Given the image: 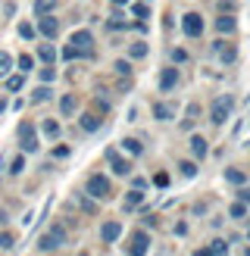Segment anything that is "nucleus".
Returning a JSON list of instances; mask_svg holds the SVG:
<instances>
[{
	"label": "nucleus",
	"instance_id": "26",
	"mask_svg": "<svg viewBox=\"0 0 250 256\" xmlns=\"http://www.w3.org/2000/svg\"><path fill=\"white\" fill-rule=\"evenodd\" d=\"M197 116H200V106L191 104V106H188V112H184V128H191V125L197 122Z\"/></svg>",
	"mask_w": 250,
	"mask_h": 256
},
{
	"label": "nucleus",
	"instance_id": "33",
	"mask_svg": "<svg viewBox=\"0 0 250 256\" xmlns=\"http://www.w3.org/2000/svg\"><path fill=\"white\" fill-rule=\"evenodd\" d=\"M22 169H25V156H12V162H10V172H12V175H19Z\"/></svg>",
	"mask_w": 250,
	"mask_h": 256
},
{
	"label": "nucleus",
	"instance_id": "47",
	"mask_svg": "<svg viewBox=\"0 0 250 256\" xmlns=\"http://www.w3.org/2000/svg\"><path fill=\"white\" fill-rule=\"evenodd\" d=\"M194 256H216V253H212V247H200V250H194Z\"/></svg>",
	"mask_w": 250,
	"mask_h": 256
},
{
	"label": "nucleus",
	"instance_id": "18",
	"mask_svg": "<svg viewBox=\"0 0 250 256\" xmlns=\"http://www.w3.org/2000/svg\"><path fill=\"white\" fill-rule=\"evenodd\" d=\"M122 147H125V153H132V156H138V153L144 150V144H141L138 138H125V140H122Z\"/></svg>",
	"mask_w": 250,
	"mask_h": 256
},
{
	"label": "nucleus",
	"instance_id": "11",
	"mask_svg": "<svg viewBox=\"0 0 250 256\" xmlns=\"http://www.w3.org/2000/svg\"><path fill=\"white\" fill-rule=\"evenodd\" d=\"M69 44L72 47H82V50H91V32H88V28H78V32H72V38H69Z\"/></svg>",
	"mask_w": 250,
	"mask_h": 256
},
{
	"label": "nucleus",
	"instance_id": "12",
	"mask_svg": "<svg viewBox=\"0 0 250 256\" xmlns=\"http://www.w3.org/2000/svg\"><path fill=\"white\" fill-rule=\"evenodd\" d=\"M38 32H41L44 38H56V32H60V22H56L54 16H41V22H38Z\"/></svg>",
	"mask_w": 250,
	"mask_h": 256
},
{
	"label": "nucleus",
	"instance_id": "50",
	"mask_svg": "<svg viewBox=\"0 0 250 256\" xmlns=\"http://www.w3.org/2000/svg\"><path fill=\"white\" fill-rule=\"evenodd\" d=\"M112 4H116V6H122V4H128V0H112Z\"/></svg>",
	"mask_w": 250,
	"mask_h": 256
},
{
	"label": "nucleus",
	"instance_id": "10",
	"mask_svg": "<svg viewBox=\"0 0 250 256\" xmlns=\"http://www.w3.org/2000/svg\"><path fill=\"white\" fill-rule=\"evenodd\" d=\"M216 50H219V60L225 62V66H232V62L238 60V47H234V44H225V41H216Z\"/></svg>",
	"mask_w": 250,
	"mask_h": 256
},
{
	"label": "nucleus",
	"instance_id": "44",
	"mask_svg": "<svg viewBox=\"0 0 250 256\" xmlns=\"http://www.w3.org/2000/svg\"><path fill=\"white\" fill-rule=\"evenodd\" d=\"M238 200H241V203H250V188H241V190H238Z\"/></svg>",
	"mask_w": 250,
	"mask_h": 256
},
{
	"label": "nucleus",
	"instance_id": "30",
	"mask_svg": "<svg viewBox=\"0 0 250 256\" xmlns=\"http://www.w3.org/2000/svg\"><path fill=\"white\" fill-rule=\"evenodd\" d=\"M128 54H132V60H144L147 56V44H132Z\"/></svg>",
	"mask_w": 250,
	"mask_h": 256
},
{
	"label": "nucleus",
	"instance_id": "2",
	"mask_svg": "<svg viewBox=\"0 0 250 256\" xmlns=\"http://www.w3.org/2000/svg\"><path fill=\"white\" fill-rule=\"evenodd\" d=\"M84 188H88V194H91V197H97V200H106V197H112V188H110V178H106V175H91Z\"/></svg>",
	"mask_w": 250,
	"mask_h": 256
},
{
	"label": "nucleus",
	"instance_id": "8",
	"mask_svg": "<svg viewBox=\"0 0 250 256\" xmlns=\"http://www.w3.org/2000/svg\"><path fill=\"white\" fill-rule=\"evenodd\" d=\"M178 84V69H172V66H166L160 72V91H172V88Z\"/></svg>",
	"mask_w": 250,
	"mask_h": 256
},
{
	"label": "nucleus",
	"instance_id": "46",
	"mask_svg": "<svg viewBox=\"0 0 250 256\" xmlns=\"http://www.w3.org/2000/svg\"><path fill=\"white\" fill-rule=\"evenodd\" d=\"M54 156H56V160H66V156H69V147H56Z\"/></svg>",
	"mask_w": 250,
	"mask_h": 256
},
{
	"label": "nucleus",
	"instance_id": "25",
	"mask_svg": "<svg viewBox=\"0 0 250 256\" xmlns=\"http://www.w3.org/2000/svg\"><path fill=\"white\" fill-rule=\"evenodd\" d=\"M225 182H232V184H244V182H247V175H244L241 169H228V172H225Z\"/></svg>",
	"mask_w": 250,
	"mask_h": 256
},
{
	"label": "nucleus",
	"instance_id": "43",
	"mask_svg": "<svg viewBox=\"0 0 250 256\" xmlns=\"http://www.w3.org/2000/svg\"><path fill=\"white\" fill-rule=\"evenodd\" d=\"M132 188H138V190H147V178H132Z\"/></svg>",
	"mask_w": 250,
	"mask_h": 256
},
{
	"label": "nucleus",
	"instance_id": "14",
	"mask_svg": "<svg viewBox=\"0 0 250 256\" xmlns=\"http://www.w3.org/2000/svg\"><path fill=\"white\" fill-rule=\"evenodd\" d=\"M234 28H238L234 16H216V32H219V34H232Z\"/></svg>",
	"mask_w": 250,
	"mask_h": 256
},
{
	"label": "nucleus",
	"instance_id": "39",
	"mask_svg": "<svg viewBox=\"0 0 250 256\" xmlns=\"http://www.w3.org/2000/svg\"><path fill=\"white\" fill-rule=\"evenodd\" d=\"M112 69H116L119 75H132V66H128V60H116V66H112Z\"/></svg>",
	"mask_w": 250,
	"mask_h": 256
},
{
	"label": "nucleus",
	"instance_id": "36",
	"mask_svg": "<svg viewBox=\"0 0 250 256\" xmlns=\"http://www.w3.org/2000/svg\"><path fill=\"white\" fill-rule=\"evenodd\" d=\"M19 34L25 38V41H32V38H34V28H32L28 22H19Z\"/></svg>",
	"mask_w": 250,
	"mask_h": 256
},
{
	"label": "nucleus",
	"instance_id": "28",
	"mask_svg": "<svg viewBox=\"0 0 250 256\" xmlns=\"http://www.w3.org/2000/svg\"><path fill=\"white\" fill-rule=\"evenodd\" d=\"M10 69H12V56L10 54H0V78H6Z\"/></svg>",
	"mask_w": 250,
	"mask_h": 256
},
{
	"label": "nucleus",
	"instance_id": "13",
	"mask_svg": "<svg viewBox=\"0 0 250 256\" xmlns=\"http://www.w3.org/2000/svg\"><path fill=\"white\" fill-rule=\"evenodd\" d=\"M191 150H194V156H197V160H204L206 153H210V140H206V138H200V134H194V138H191Z\"/></svg>",
	"mask_w": 250,
	"mask_h": 256
},
{
	"label": "nucleus",
	"instance_id": "19",
	"mask_svg": "<svg viewBox=\"0 0 250 256\" xmlns=\"http://www.w3.org/2000/svg\"><path fill=\"white\" fill-rule=\"evenodd\" d=\"M141 200H144V190L132 188V190H128V197H125V210H134V206H138Z\"/></svg>",
	"mask_w": 250,
	"mask_h": 256
},
{
	"label": "nucleus",
	"instance_id": "37",
	"mask_svg": "<svg viewBox=\"0 0 250 256\" xmlns=\"http://www.w3.org/2000/svg\"><path fill=\"white\" fill-rule=\"evenodd\" d=\"M32 66H34V60H32L28 54H22V56H19V69H22V72H32Z\"/></svg>",
	"mask_w": 250,
	"mask_h": 256
},
{
	"label": "nucleus",
	"instance_id": "42",
	"mask_svg": "<svg viewBox=\"0 0 250 256\" xmlns=\"http://www.w3.org/2000/svg\"><path fill=\"white\" fill-rule=\"evenodd\" d=\"M78 203H82V210H84V212H97V206H94L91 200H84V197H78Z\"/></svg>",
	"mask_w": 250,
	"mask_h": 256
},
{
	"label": "nucleus",
	"instance_id": "6",
	"mask_svg": "<svg viewBox=\"0 0 250 256\" xmlns=\"http://www.w3.org/2000/svg\"><path fill=\"white\" fill-rule=\"evenodd\" d=\"M147 250H150V234L147 232H134L132 244H128V253L132 256H147Z\"/></svg>",
	"mask_w": 250,
	"mask_h": 256
},
{
	"label": "nucleus",
	"instance_id": "3",
	"mask_svg": "<svg viewBox=\"0 0 250 256\" xmlns=\"http://www.w3.org/2000/svg\"><path fill=\"white\" fill-rule=\"evenodd\" d=\"M232 106H234V97H219L216 104H212V110H210V122L212 125H225V119H228V112H232Z\"/></svg>",
	"mask_w": 250,
	"mask_h": 256
},
{
	"label": "nucleus",
	"instance_id": "15",
	"mask_svg": "<svg viewBox=\"0 0 250 256\" xmlns=\"http://www.w3.org/2000/svg\"><path fill=\"white\" fill-rule=\"evenodd\" d=\"M172 116H175L172 104H154V119H160V122H172Z\"/></svg>",
	"mask_w": 250,
	"mask_h": 256
},
{
	"label": "nucleus",
	"instance_id": "29",
	"mask_svg": "<svg viewBox=\"0 0 250 256\" xmlns=\"http://www.w3.org/2000/svg\"><path fill=\"white\" fill-rule=\"evenodd\" d=\"M41 128H44V134H47V138H56V134H60V122H54V119H44Z\"/></svg>",
	"mask_w": 250,
	"mask_h": 256
},
{
	"label": "nucleus",
	"instance_id": "24",
	"mask_svg": "<svg viewBox=\"0 0 250 256\" xmlns=\"http://www.w3.org/2000/svg\"><path fill=\"white\" fill-rule=\"evenodd\" d=\"M54 6H56V0H34V12H38V16H47Z\"/></svg>",
	"mask_w": 250,
	"mask_h": 256
},
{
	"label": "nucleus",
	"instance_id": "45",
	"mask_svg": "<svg viewBox=\"0 0 250 256\" xmlns=\"http://www.w3.org/2000/svg\"><path fill=\"white\" fill-rule=\"evenodd\" d=\"M41 78H44V82H54L56 72H54V69H41Z\"/></svg>",
	"mask_w": 250,
	"mask_h": 256
},
{
	"label": "nucleus",
	"instance_id": "34",
	"mask_svg": "<svg viewBox=\"0 0 250 256\" xmlns=\"http://www.w3.org/2000/svg\"><path fill=\"white\" fill-rule=\"evenodd\" d=\"M178 169H182V175H184V178H194V175H197V162H182Z\"/></svg>",
	"mask_w": 250,
	"mask_h": 256
},
{
	"label": "nucleus",
	"instance_id": "17",
	"mask_svg": "<svg viewBox=\"0 0 250 256\" xmlns=\"http://www.w3.org/2000/svg\"><path fill=\"white\" fill-rule=\"evenodd\" d=\"M100 125H104V122H100V116H94V112H84V116H82V128H84V132H97Z\"/></svg>",
	"mask_w": 250,
	"mask_h": 256
},
{
	"label": "nucleus",
	"instance_id": "38",
	"mask_svg": "<svg viewBox=\"0 0 250 256\" xmlns=\"http://www.w3.org/2000/svg\"><path fill=\"white\" fill-rule=\"evenodd\" d=\"M134 16L138 19H150V6L147 4H134Z\"/></svg>",
	"mask_w": 250,
	"mask_h": 256
},
{
	"label": "nucleus",
	"instance_id": "5",
	"mask_svg": "<svg viewBox=\"0 0 250 256\" xmlns=\"http://www.w3.org/2000/svg\"><path fill=\"white\" fill-rule=\"evenodd\" d=\"M182 32L188 38H200L204 34V16H200V12H188L184 22H182Z\"/></svg>",
	"mask_w": 250,
	"mask_h": 256
},
{
	"label": "nucleus",
	"instance_id": "49",
	"mask_svg": "<svg viewBox=\"0 0 250 256\" xmlns=\"http://www.w3.org/2000/svg\"><path fill=\"white\" fill-rule=\"evenodd\" d=\"M4 110H6V100H0V116H4Z\"/></svg>",
	"mask_w": 250,
	"mask_h": 256
},
{
	"label": "nucleus",
	"instance_id": "7",
	"mask_svg": "<svg viewBox=\"0 0 250 256\" xmlns=\"http://www.w3.org/2000/svg\"><path fill=\"white\" fill-rule=\"evenodd\" d=\"M100 238H104V244H116L122 238V225L119 222H104L100 225Z\"/></svg>",
	"mask_w": 250,
	"mask_h": 256
},
{
	"label": "nucleus",
	"instance_id": "22",
	"mask_svg": "<svg viewBox=\"0 0 250 256\" xmlns=\"http://www.w3.org/2000/svg\"><path fill=\"white\" fill-rule=\"evenodd\" d=\"M38 56H41V62H47V66H50V62L56 60V50L50 47V44H41V50H38Z\"/></svg>",
	"mask_w": 250,
	"mask_h": 256
},
{
	"label": "nucleus",
	"instance_id": "27",
	"mask_svg": "<svg viewBox=\"0 0 250 256\" xmlns=\"http://www.w3.org/2000/svg\"><path fill=\"white\" fill-rule=\"evenodd\" d=\"M22 84H25L22 72H19V75H6V88H10V91H22Z\"/></svg>",
	"mask_w": 250,
	"mask_h": 256
},
{
	"label": "nucleus",
	"instance_id": "1",
	"mask_svg": "<svg viewBox=\"0 0 250 256\" xmlns=\"http://www.w3.org/2000/svg\"><path fill=\"white\" fill-rule=\"evenodd\" d=\"M62 244H66V228H62V225H50L47 232L38 238V247H41V250H56Z\"/></svg>",
	"mask_w": 250,
	"mask_h": 256
},
{
	"label": "nucleus",
	"instance_id": "9",
	"mask_svg": "<svg viewBox=\"0 0 250 256\" xmlns=\"http://www.w3.org/2000/svg\"><path fill=\"white\" fill-rule=\"evenodd\" d=\"M106 160H110V166H112V172H116V175H128V172H132L128 160H122L116 150H110V153H106Z\"/></svg>",
	"mask_w": 250,
	"mask_h": 256
},
{
	"label": "nucleus",
	"instance_id": "21",
	"mask_svg": "<svg viewBox=\"0 0 250 256\" xmlns=\"http://www.w3.org/2000/svg\"><path fill=\"white\" fill-rule=\"evenodd\" d=\"M50 97H54V91H50L47 84H44V88L38 84V88H34V94H32V100H34V104H44V100H50Z\"/></svg>",
	"mask_w": 250,
	"mask_h": 256
},
{
	"label": "nucleus",
	"instance_id": "16",
	"mask_svg": "<svg viewBox=\"0 0 250 256\" xmlns=\"http://www.w3.org/2000/svg\"><path fill=\"white\" fill-rule=\"evenodd\" d=\"M75 106H78V100H75L72 94L60 97V112H62V116H72V112H75Z\"/></svg>",
	"mask_w": 250,
	"mask_h": 256
},
{
	"label": "nucleus",
	"instance_id": "32",
	"mask_svg": "<svg viewBox=\"0 0 250 256\" xmlns=\"http://www.w3.org/2000/svg\"><path fill=\"white\" fill-rule=\"evenodd\" d=\"M0 247H4V250H12V247H16V238H12L10 232H4V234H0Z\"/></svg>",
	"mask_w": 250,
	"mask_h": 256
},
{
	"label": "nucleus",
	"instance_id": "20",
	"mask_svg": "<svg viewBox=\"0 0 250 256\" xmlns=\"http://www.w3.org/2000/svg\"><path fill=\"white\" fill-rule=\"evenodd\" d=\"M228 216H232V219H238V222H241V219H247V203H241V200H238V203H232Z\"/></svg>",
	"mask_w": 250,
	"mask_h": 256
},
{
	"label": "nucleus",
	"instance_id": "23",
	"mask_svg": "<svg viewBox=\"0 0 250 256\" xmlns=\"http://www.w3.org/2000/svg\"><path fill=\"white\" fill-rule=\"evenodd\" d=\"M78 56H91V50H82V47H66L62 50V60H78Z\"/></svg>",
	"mask_w": 250,
	"mask_h": 256
},
{
	"label": "nucleus",
	"instance_id": "35",
	"mask_svg": "<svg viewBox=\"0 0 250 256\" xmlns=\"http://www.w3.org/2000/svg\"><path fill=\"white\" fill-rule=\"evenodd\" d=\"M110 25H112V28H125V16H122L119 10H116V12L110 16Z\"/></svg>",
	"mask_w": 250,
	"mask_h": 256
},
{
	"label": "nucleus",
	"instance_id": "52",
	"mask_svg": "<svg viewBox=\"0 0 250 256\" xmlns=\"http://www.w3.org/2000/svg\"><path fill=\"white\" fill-rule=\"evenodd\" d=\"M247 238H250V234H247Z\"/></svg>",
	"mask_w": 250,
	"mask_h": 256
},
{
	"label": "nucleus",
	"instance_id": "48",
	"mask_svg": "<svg viewBox=\"0 0 250 256\" xmlns=\"http://www.w3.org/2000/svg\"><path fill=\"white\" fill-rule=\"evenodd\" d=\"M175 234H188V222H175Z\"/></svg>",
	"mask_w": 250,
	"mask_h": 256
},
{
	"label": "nucleus",
	"instance_id": "40",
	"mask_svg": "<svg viewBox=\"0 0 250 256\" xmlns=\"http://www.w3.org/2000/svg\"><path fill=\"white\" fill-rule=\"evenodd\" d=\"M154 184H156V188H169V175H166V172H156V175H154Z\"/></svg>",
	"mask_w": 250,
	"mask_h": 256
},
{
	"label": "nucleus",
	"instance_id": "41",
	"mask_svg": "<svg viewBox=\"0 0 250 256\" xmlns=\"http://www.w3.org/2000/svg\"><path fill=\"white\" fill-rule=\"evenodd\" d=\"M172 60H175V62H184V60H188V50H184V47H175V50H172Z\"/></svg>",
	"mask_w": 250,
	"mask_h": 256
},
{
	"label": "nucleus",
	"instance_id": "31",
	"mask_svg": "<svg viewBox=\"0 0 250 256\" xmlns=\"http://www.w3.org/2000/svg\"><path fill=\"white\" fill-rule=\"evenodd\" d=\"M212 253H216V256H228V240H212Z\"/></svg>",
	"mask_w": 250,
	"mask_h": 256
},
{
	"label": "nucleus",
	"instance_id": "4",
	"mask_svg": "<svg viewBox=\"0 0 250 256\" xmlns=\"http://www.w3.org/2000/svg\"><path fill=\"white\" fill-rule=\"evenodd\" d=\"M19 147H22V153H34L38 150V138H34V125L32 122L19 125Z\"/></svg>",
	"mask_w": 250,
	"mask_h": 256
},
{
	"label": "nucleus",
	"instance_id": "51",
	"mask_svg": "<svg viewBox=\"0 0 250 256\" xmlns=\"http://www.w3.org/2000/svg\"><path fill=\"white\" fill-rule=\"evenodd\" d=\"M78 256H91V253H88V250H82V253H78Z\"/></svg>",
	"mask_w": 250,
	"mask_h": 256
}]
</instances>
